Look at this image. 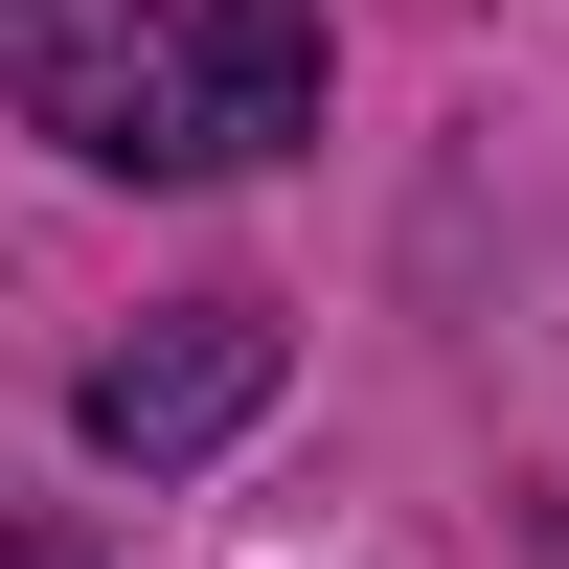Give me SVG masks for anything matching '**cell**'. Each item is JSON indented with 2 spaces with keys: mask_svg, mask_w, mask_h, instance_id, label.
Listing matches in <instances>:
<instances>
[{
  "mask_svg": "<svg viewBox=\"0 0 569 569\" xmlns=\"http://www.w3.org/2000/svg\"><path fill=\"white\" fill-rule=\"evenodd\" d=\"M0 114L114 182H251L319 137V23L297 0H0Z\"/></svg>",
  "mask_w": 569,
  "mask_h": 569,
  "instance_id": "obj_1",
  "label": "cell"
},
{
  "mask_svg": "<svg viewBox=\"0 0 569 569\" xmlns=\"http://www.w3.org/2000/svg\"><path fill=\"white\" fill-rule=\"evenodd\" d=\"M251 410H273V319L251 297H182V319H137V342H91L69 433L114 456V479H182V456H228Z\"/></svg>",
  "mask_w": 569,
  "mask_h": 569,
  "instance_id": "obj_2",
  "label": "cell"
},
{
  "mask_svg": "<svg viewBox=\"0 0 569 569\" xmlns=\"http://www.w3.org/2000/svg\"><path fill=\"white\" fill-rule=\"evenodd\" d=\"M0 569H91V547H69V525H23V547H0Z\"/></svg>",
  "mask_w": 569,
  "mask_h": 569,
  "instance_id": "obj_3",
  "label": "cell"
}]
</instances>
